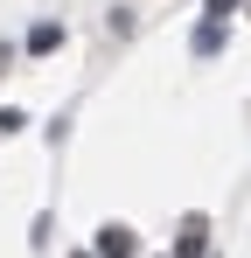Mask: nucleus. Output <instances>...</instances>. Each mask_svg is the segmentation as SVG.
Segmentation results:
<instances>
[{"label": "nucleus", "mask_w": 251, "mask_h": 258, "mask_svg": "<svg viewBox=\"0 0 251 258\" xmlns=\"http://www.w3.org/2000/svg\"><path fill=\"white\" fill-rule=\"evenodd\" d=\"M140 251V244H133V230H126V223H105V230H98V244H91V258H133Z\"/></svg>", "instance_id": "obj_1"}, {"label": "nucleus", "mask_w": 251, "mask_h": 258, "mask_svg": "<svg viewBox=\"0 0 251 258\" xmlns=\"http://www.w3.org/2000/svg\"><path fill=\"white\" fill-rule=\"evenodd\" d=\"M203 237H209V223H203V216H189V223H181V244H174V258H203Z\"/></svg>", "instance_id": "obj_2"}, {"label": "nucleus", "mask_w": 251, "mask_h": 258, "mask_svg": "<svg viewBox=\"0 0 251 258\" xmlns=\"http://www.w3.org/2000/svg\"><path fill=\"white\" fill-rule=\"evenodd\" d=\"M56 42H63V28H56V21H35V28H28V49H35V56H49Z\"/></svg>", "instance_id": "obj_3"}, {"label": "nucleus", "mask_w": 251, "mask_h": 258, "mask_svg": "<svg viewBox=\"0 0 251 258\" xmlns=\"http://www.w3.org/2000/svg\"><path fill=\"white\" fill-rule=\"evenodd\" d=\"M237 7H244V0H209V21H230Z\"/></svg>", "instance_id": "obj_4"}]
</instances>
